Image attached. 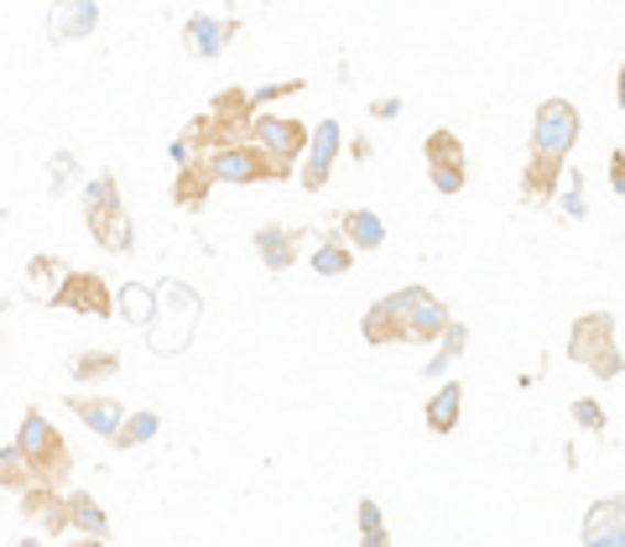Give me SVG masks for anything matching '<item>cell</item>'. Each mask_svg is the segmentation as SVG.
<instances>
[{
	"label": "cell",
	"instance_id": "6da1fadb",
	"mask_svg": "<svg viewBox=\"0 0 625 547\" xmlns=\"http://www.w3.org/2000/svg\"><path fill=\"white\" fill-rule=\"evenodd\" d=\"M17 453L26 459L32 480L47 485V490H63V485H68V474H74V453H68V444H63V433L53 428L37 407H26V417H21Z\"/></svg>",
	"mask_w": 625,
	"mask_h": 547
},
{
	"label": "cell",
	"instance_id": "7a4b0ae2",
	"mask_svg": "<svg viewBox=\"0 0 625 547\" xmlns=\"http://www.w3.org/2000/svg\"><path fill=\"white\" fill-rule=\"evenodd\" d=\"M84 219L105 251L125 255L131 251V219H125V204H120V183L116 173H95L84 183Z\"/></svg>",
	"mask_w": 625,
	"mask_h": 547
},
{
	"label": "cell",
	"instance_id": "3957f363",
	"mask_svg": "<svg viewBox=\"0 0 625 547\" xmlns=\"http://www.w3.org/2000/svg\"><path fill=\"white\" fill-rule=\"evenodd\" d=\"M198 162H204L209 183H272V177L297 173V167L266 156L261 146H251V141H224V146H215V152H204Z\"/></svg>",
	"mask_w": 625,
	"mask_h": 547
},
{
	"label": "cell",
	"instance_id": "277c9868",
	"mask_svg": "<svg viewBox=\"0 0 625 547\" xmlns=\"http://www.w3.org/2000/svg\"><path fill=\"white\" fill-rule=\"evenodd\" d=\"M568 360H584L600 381H621V344H615V318L610 313H584L568 333Z\"/></svg>",
	"mask_w": 625,
	"mask_h": 547
},
{
	"label": "cell",
	"instance_id": "5b68a950",
	"mask_svg": "<svg viewBox=\"0 0 625 547\" xmlns=\"http://www.w3.org/2000/svg\"><path fill=\"white\" fill-rule=\"evenodd\" d=\"M579 105L573 99H542L531 116V156L542 162H568V152L579 146Z\"/></svg>",
	"mask_w": 625,
	"mask_h": 547
},
{
	"label": "cell",
	"instance_id": "8992f818",
	"mask_svg": "<svg viewBox=\"0 0 625 547\" xmlns=\"http://www.w3.org/2000/svg\"><path fill=\"white\" fill-rule=\"evenodd\" d=\"M396 313H402V329H407V344H432V339H443L453 318L449 308L428 293V287H402V293H391Z\"/></svg>",
	"mask_w": 625,
	"mask_h": 547
},
{
	"label": "cell",
	"instance_id": "52a82bcc",
	"mask_svg": "<svg viewBox=\"0 0 625 547\" xmlns=\"http://www.w3.org/2000/svg\"><path fill=\"white\" fill-rule=\"evenodd\" d=\"M245 141L261 146L266 156H276V162L297 167V156H303V146H308V125H303V120H287V116H251Z\"/></svg>",
	"mask_w": 625,
	"mask_h": 547
},
{
	"label": "cell",
	"instance_id": "ba28073f",
	"mask_svg": "<svg viewBox=\"0 0 625 547\" xmlns=\"http://www.w3.org/2000/svg\"><path fill=\"white\" fill-rule=\"evenodd\" d=\"M53 303L68 313H84V318H116V293L105 287L99 272H63Z\"/></svg>",
	"mask_w": 625,
	"mask_h": 547
},
{
	"label": "cell",
	"instance_id": "9c48e42d",
	"mask_svg": "<svg viewBox=\"0 0 625 547\" xmlns=\"http://www.w3.org/2000/svg\"><path fill=\"white\" fill-rule=\"evenodd\" d=\"M344 152V131H339V120H318V125H312L308 131V146H303V156H297V162H303V167H297V183H303V188H324V183H329V173H333V156Z\"/></svg>",
	"mask_w": 625,
	"mask_h": 547
},
{
	"label": "cell",
	"instance_id": "30bf717a",
	"mask_svg": "<svg viewBox=\"0 0 625 547\" xmlns=\"http://www.w3.org/2000/svg\"><path fill=\"white\" fill-rule=\"evenodd\" d=\"M423 156H428V177L438 194H464V183H469L464 141L453 136V131H432V136L423 141Z\"/></svg>",
	"mask_w": 625,
	"mask_h": 547
},
{
	"label": "cell",
	"instance_id": "8fae6325",
	"mask_svg": "<svg viewBox=\"0 0 625 547\" xmlns=\"http://www.w3.org/2000/svg\"><path fill=\"white\" fill-rule=\"evenodd\" d=\"M68 412H74L89 433H99V438H116L120 423H125V402H116V396H95V391L68 396Z\"/></svg>",
	"mask_w": 625,
	"mask_h": 547
},
{
	"label": "cell",
	"instance_id": "7c38bea8",
	"mask_svg": "<svg viewBox=\"0 0 625 547\" xmlns=\"http://www.w3.org/2000/svg\"><path fill=\"white\" fill-rule=\"evenodd\" d=\"M230 42H234V21L204 17V11H194V17L183 21V47H188L194 58H219Z\"/></svg>",
	"mask_w": 625,
	"mask_h": 547
},
{
	"label": "cell",
	"instance_id": "4fadbf2b",
	"mask_svg": "<svg viewBox=\"0 0 625 547\" xmlns=\"http://www.w3.org/2000/svg\"><path fill=\"white\" fill-rule=\"evenodd\" d=\"M584 547H625V501H594L584 516Z\"/></svg>",
	"mask_w": 625,
	"mask_h": 547
},
{
	"label": "cell",
	"instance_id": "5bb4252c",
	"mask_svg": "<svg viewBox=\"0 0 625 547\" xmlns=\"http://www.w3.org/2000/svg\"><path fill=\"white\" fill-rule=\"evenodd\" d=\"M47 26H53V42H74V37H89L99 26V6L95 0H63L47 11Z\"/></svg>",
	"mask_w": 625,
	"mask_h": 547
},
{
	"label": "cell",
	"instance_id": "9a60e30c",
	"mask_svg": "<svg viewBox=\"0 0 625 547\" xmlns=\"http://www.w3.org/2000/svg\"><path fill=\"white\" fill-rule=\"evenodd\" d=\"M21 511L32 516V527H42L47 537H58L68 527V511H63V490H47V485H32L21 490Z\"/></svg>",
	"mask_w": 625,
	"mask_h": 547
},
{
	"label": "cell",
	"instance_id": "2e32d148",
	"mask_svg": "<svg viewBox=\"0 0 625 547\" xmlns=\"http://www.w3.org/2000/svg\"><path fill=\"white\" fill-rule=\"evenodd\" d=\"M63 511H68V527H78L89 543H105V537H110V516H105V506H99L89 490H68V495H63Z\"/></svg>",
	"mask_w": 625,
	"mask_h": 547
},
{
	"label": "cell",
	"instance_id": "e0dca14e",
	"mask_svg": "<svg viewBox=\"0 0 625 547\" xmlns=\"http://www.w3.org/2000/svg\"><path fill=\"white\" fill-rule=\"evenodd\" d=\"M297 240H303V230H282V225H261L255 230V255L272 266V272H293L297 261Z\"/></svg>",
	"mask_w": 625,
	"mask_h": 547
},
{
	"label": "cell",
	"instance_id": "ac0fdd59",
	"mask_svg": "<svg viewBox=\"0 0 625 547\" xmlns=\"http://www.w3.org/2000/svg\"><path fill=\"white\" fill-rule=\"evenodd\" d=\"M360 333H365V344H407V329H402V313H396V303L391 297H381V303H371L365 308V318H360Z\"/></svg>",
	"mask_w": 625,
	"mask_h": 547
},
{
	"label": "cell",
	"instance_id": "d6986e66",
	"mask_svg": "<svg viewBox=\"0 0 625 547\" xmlns=\"http://www.w3.org/2000/svg\"><path fill=\"white\" fill-rule=\"evenodd\" d=\"M209 188H215V183H209V173H204V162H183V173H177V183H173V204L194 215V209L209 204Z\"/></svg>",
	"mask_w": 625,
	"mask_h": 547
},
{
	"label": "cell",
	"instance_id": "ffe728a7",
	"mask_svg": "<svg viewBox=\"0 0 625 547\" xmlns=\"http://www.w3.org/2000/svg\"><path fill=\"white\" fill-rule=\"evenodd\" d=\"M344 234H350V240H344L350 251H375V245L386 240V219L371 215V209H350V215H344Z\"/></svg>",
	"mask_w": 625,
	"mask_h": 547
},
{
	"label": "cell",
	"instance_id": "44dd1931",
	"mask_svg": "<svg viewBox=\"0 0 625 547\" xmlns=\"http://www.w3.org/2000/svg\"><path fill=\"white\" fill-rule=\"evenodd\" d=\"M459 407H464V386H438V396L428 402V412H423V423H428L432 433H453L459 428Z\"/></svg>",
	"mask_w": 625,
	"mask_h": 547
},
{
	"label": "cell",
	"instance_id": "7402d4cb",
	"mask_svg": "<svg viewBox=\"0 0 625 547\" xmlns=\"http://www.w3.org/2000/svg\"><path fill=\"white\" fill-rule=\"evenodd\" d=\"M350 266H354V251L339 240V234H329V240L312 245V276H344Z\"/></svg>",
	"mask_w": 625,
	"mask_h": 547
},
{
	"label": "cell",
	"instance_id": "603a6c76",
	"mask_svg": "<svg viewBox=\"0 0 625 547\" xmlns=\"http://www.w3.org/2000/svg\"><path fill=\"white\" fill-rule=\"evenodd\" d=\"M116 371H120L116 350H78L74 360H68V375H74V381H110Z\"/></svg>",
	"mask_w": 625,
	"mask_h": 547
},
{
	"label": "cell",
	"instance_id": "cb8c5ba5",
	"mask_svg": "<svg viewBox=\"0 0 625 547\" xmlns=\"http://www.w3.org/2000/svg\"><path fill=\"white\" fill-rule=\"evenodd\" d=\"M156 428H162L156 412H125V423H120V433L110 438V444H116V449H141V444H152L156 438Z\"/></svg>",
	"mask_w": 625,
	"mask_h": 547
},
{
	"label": "cell",
	"instance_id": "d4e9b609",
	"mask_svg": "<svg viewBox=\"0 0 625 547\" xmlns=\"http://www.w3.org/2000/svg\"><path fill=\"white\" fill-rule=\"evenodd\" d=\"M37 480H32V469H26V459L17 453V444H6L0 449V490H11V495H21V490H32Z\"/></svg>",
	"mask_w": 625,
	"mask_h": 547
},
{
	"label": "cell",
	"instance_id": "484cf974",
	"mask_svg": "<svg viewBox=\"0 0 625 547\" xmlns=\"http://www.w3.org/2000/svg\"><path fill=\"white\" fill-rule=\"evenodd\" d=\"M116 308L125 313L131 324H141V329H146V324H152V313H156V297L146 293V287H125V293L116 297Z\"/></svg>",
	"mask_w": 625,
	"mask_h": 547
},
{
	"label": "cell",
	"instance_id": "4316f807",
	"mask_svg": "<svg viewBox=\"0 0 625 547\" xmlns=\"http://www.w3.org/2000/svg\"><path fill=\"white\" fill-rule=\"evenodd\" d=\"M464 339H469V333H464V324H449V329H443V344H438V360H432V365H428V375H432V381H438V371H449V365H453V354L464 350Z\"/></svg>",
	"mask_w": 625,
	"mask_h": 547
},
{
	"label": "cell",
	"instance_id": "83f0119b",
	"mask_svg": "<svg viewBox=\"0 0 625 547\" xmlns=\"http://www.w3.org/2000/svg\"><path fill=\"white\" fill-rule=\"evenodd\" d=\"M297 89H303V78H287V84H266V89H251V116L255 110H266V105H272V99H287V95H297Z\"/></svg>",
	"mask_w": 625,
	"mask_h": 547
},
{
	"label": "cell",
	"instance_id": "f1b7e54d",
	"mask_svg": "<svg viewBox=\"0 0 625 547\" xmlns=\"http://www.w3.org/2000/svg\"><path fill=\"white\" fill-rule=\"evenodd\" d=\"M573 423H579V428L584 433H605L610 428V417H605V407H600V402H573Z\"/></svg>",
	"mask_w": 625,
	"mask_h": 547
},
{
	"label": "cell",
	"instance_id": "f546056e",
	"mask_svg": "<svg viewBox=\"0 0 625 547\" xmlns=\"http://www.w3.org/2000/svg\"><path fill=\"white\" fill-rule=\"evenodd\" d=\"M371 116H375V120H396V116H402V99H375Z\"/></svg>",
	"mask_w": 625,
	"mask_h": 547
},
{
	"label": "cell",
	"instance_id": "4dcf8cb0",
	"mask_svg": "<svg viewBox=\"0 0 625 547\" xmlns=\"http://www.w3.org/2000/svg\"><path fill=\"white\" fill-rule=\"evenodd\" d=\"M610 188H615V194H625V156L621 152L610 156Z\"/></svg>",
	"mask_w": 625,
	"mask_h": 547
},
{
	"label": "cell",
	"instance_id": "1f68e13d",
	"mask_svg": "<svg viewBox=\"0 0 625 547\" xmlns=\"http://www.w3.org/2000/svg\"><path fill=\"white\" fill-rule=\"evenodd\" d=\"M350 156H354V162H371V141L354 136V141H350Z\"/></svg>",
	"mask_w": 625,
	"mask_h": 547
},
{
	"label": "cell",
	"instance_id": "d6a6232c",
	"mask_svg": "<svg viewBox=\"0 0 625 547\" xmlns=\"http://www.w3.org/2000/svg\"><path fill=\"white\" fill-rule=\"evenodd\" d=\"M17 547H42V537H21V543Z\"/></svg>",
	"mask_w": 625,
	"mask_h": 547
},
{
	"label": "cell",
	"instance_id": "836d02e7",
	"mask_svg": "<svg viewBox=\"0 0 625 547\" xmlns=\"http://www.w3.org/2000/svg\"><path fill=\"white\" fill-rule=\"evenodd\" d=\"M68 547H105V543H89V537H78V543H68Z\"/></svg>",
	"mask_w": 625,
	"mask_h": 547
}]
</instances>
